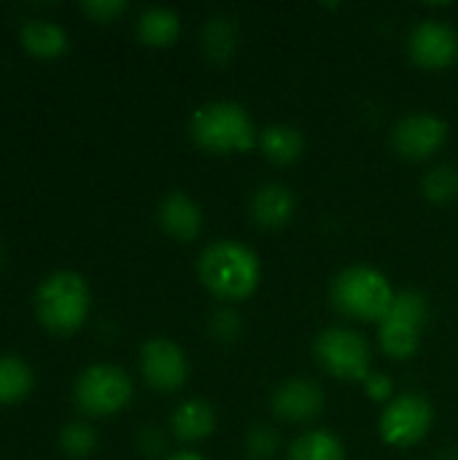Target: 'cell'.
I'll list each match as a JSON object with an SVG mask.
<instances>
[{
	"instance_id": "6da1fadb",
	"label": "cell",
	"mask_w": 458,
	"mask_h": 460,
	"mask_svg": "<svg viewBox=\"0 0 458 460\" xmlns=\"http://www.w3.org/2000/svg\"><path fill=\"white\" fill-rule=\"evenodd\" d=\"M200 278L216 299L240 302L256 291L262 267L248 245H240L235 240H219L202 251Z\"/></svg>"
},
{
	"instance_id": "7a4b0ae2",
	"label": "cell",
	"mask_w": 458,
	"mask_h": 460,
	"mask_svg": "<svg viewBox=\"0 0 458 460\" xmlns=\"http://www.w3.org/2000/svg\"><path fill=\"white\" fill-rule=\"evenodd\" d=\"M35 315L51 334L67 337L86 323L89 286L78 272H51L35 291Z\"/></svg>"
},
{
	"instance_id": "3957f363",
	"label": "cell",
	"mask_w": 458,
	"mask_h": 460,
	"mask_svg": "<svg viewBox=\"0 0 458 460\" xmlns=\"http://www.w3.org/2000/svg\"><path fill=\"white\" fill-rule=\"evenodd\" d=\"M192 137L200 148L213 154H243L259 143L256 127L246 108L229 100L202 105L192 116Z\"/></svg>"
},
{
	"instance_id": "277c9868",
	"label": "cell",
	"mask_w": 458,
	"mask_h": 460,
	"mask_svg": "<svg viewBox=\"0 0 458 460\" xmlns=\"http://www.w3.org/2000/svg\"><path fill=\"white\" fill-rule=\"evenodd\" d=\"M394 291L389 286V280L364 264L348 267L337 275L335 286H332V302L335 307L354 318V321H383V315L389 313L391 302H394Z\"/></svg>"
},
{
	"instance_id": "5b68a950",
	"label": "cell",
	"mask_w": 458,
	"mask_h": 460,
	"mask_svg": "<svg viewBox=\"0 0 458 460\" xmlns=\"http://www.w3.org/2000/svg\"><path fill=\"white\" fill-rule=\"evenodd\" d=\"M132 399V380L113 364H94L84 369L73 388L76 407L89 418H108L121 412Z\"/></svg>"
},
{
	"instance_id": "8992f818",
	"label": "cell",
	"mask_w": 458,
	"mask_h": 460,
	"mask_svg": "<svg viewBox=\"0 0 458 460\" xmlns=\"http://www.w3.org/2000/svg\"><path fill=\"white\" fill-rule=\"evenodd\" d=\"M429 318V305L418 291H402L394 296L389 313L381 321V345L391 358H410L421 345V332Z\"/></svg>"
},
{
	"instance_id": "52a82bcc",
	"label": "cell",
	"mask_w": 458,
	"mask_h": 460,
	"mask_svg": "<svg viewBox=\"0 0 458 460\" xmlns=\"http://www.w3.org/2000/svg\"><path fill=\"white\" fill-rule=\"evenodd\" d=\"M319 364L340 380H367L370 372V345L359 332L327 329L316 340Z\"/></svg>"
},
{
	"instance_id": "ba28073f",
	"label": "cell",
	"mask_w": 458,
	"mask_h": 460,
	"mask_svg": "<svg viewBox=\"0 0 458 460\" xmlns=\"http://www.w3.org/2000/svg\"><path fill=\"white\" fill-rule=\"evenodd\" d=\"M432 426V404L418 394H405L389 402L381 418V437L391 447L418 445Z\"/></svg>"
},
{
	"instance_id": "9c48e42d",
	"label": "cell",
	"mask_w": 458,
	"mask_h": 460,
	"mask_svg": "<svg viewBox=\"0 0 458 460\" xmlns=\"http://www.w3.org/2000/svg\"><path fill=\"white\" fill-rule=\"evenodd\" d=\"M140 372L148 388L159 394H173L186 383L189 364L184 350L173 340H148L140 350Z\"/></svg>"
},
{
	"instance_id": "30bf717a",
	"label": "cell",
	"mask_w": 458,
	"mask_h": 460,
	"mask_svg": "<svg viewBox=\"0 0 458 460\" xmlns=\"http://www.w3.org/2000/svg\"><path fill=\"white\" fill-rule=\"evenodd\" d=\"M448 140V124L432 113H413L405 116L394 129V148L405 159H429L437 154Z\"/></svg>"
},
{
	"instance_id": "8fae6325",
	"label": "cell",
	"mask_w": 458,
	"mask_h": 460,
	"mask_svg": "<svg viewBox=\"0 0 458 460\" xmlns=\"http://www.w3.org/2000/svg\"><path fill=\"white\" fill-rule=\"evenodd\" d=\"M410 57L427 70H445L458 59V32L443 22H421L410 35Z\"/></svg>"
},
{
	"instance_id": "7c38bea8",
	"label": "cell",
	"mask_w": 458,
	"mask_h": 460,
	"mask_svg": "<svg viewBox=\"0 0 458 460\" xmlns=\"http://www.w3.org/2000/svg\"><path fill=\"white\" fill-rule=\"evenodd\" d=\"M273 410L278 418L289 423L313 420L324 410V391L313 380H305V377L289 380L273 394Z\"/></svg>"
},
{
	"instance_id": "4fadbf2b",
	"label": "cell",
	"mask_w": 458,
	"mask_h": 460,
	"mask_svg": "<svg viewBox=\"0 0 458 460\" xmlns=\"http://www.w3.org/2000/svg\"><path fill=\"white\" fill-rule=\"evenodd\" d=\"M159 226L178 243H192L200 229H202V210L200 205L184 194V191H173L159 202Z\"/></svg>"
},
{
	"instance_id": "5bb4252c",
	"label": "cell",
	"mask_w": 458,
	"mask_h": 460,
	"mask_svg": "<svg viewBox=\"0 0 458 460\" xmlns=\"http://www.w3.org/2000/svg\"><path fill=\"white\" fill-rule=\"evenodd\" d=\"M294 213V197L286 186L281 183H267L254 194L251 202V216L259 226L265 229H281L283 224H289Z\"/></svg>"
},
{
	"instance_id": "9a60e30c",
	"label": "cell",
	"mask_w": 458,
	"mask_h": 460,
	"mask_svg": "<svg viewBox=\"0 0 458 460\" xmlns=\"http://www.w3.org/2000/svg\"><path fill=\"white\" fill-rule=\"evenodd\" d=\"M19 40H22L24 51L38 59H54L67 51V32L59 24L46 22V19H30L22 27Z\"/></svg>"
},
{
	"instance_id": "2e32d148",
	"label": "cell",
	"mask_w": 458,
	"mask_h": 460,
	"mask_svg": "<svg viewBox=\"0 0 458 460\" xmlns=\"http://www.w3.org/2000/svg\"><path fill=\"white\" fill-rule=\"evenodd\" d=\"M213 426H216L213 407L202 399L184 402L173 415V431L184 442H200V439L211 437Z\"/></svg>"
},
{
	"instance_id": "e0dca14e",
	"label": "cell",
	"mask_w": 458,
	"mask_h": 460,
	"mask_svg": "<svg viewBox=\"0 0 458 460\" xmlns=\"http://www.w3.org/2000/svg\"><path fill=\"white\" fill-rule=\"evenodd\" d=\"M259 146L265 151V156L275 164H292L302 156L305 151V140L300 135V129L286 127V124H273L259 135Z\"/></svg>"
},
{
	"instance_id": "ac0fdd59",
	"label": "cell",
	"mask_w": 458,
	"mask_h": 460,
	"mask_svg": "<svg viewBox=\"0 0 458 460\" xmlns=\"http://www.w3.org/2000/svg\"><path fill=\"white\" fill-rule=\"evenodd\" d=\"M35 375L19 356H0V404H19L30 396Z\"/></svg>"
},
{
	"instance_id": "d6986e66",
	"label": "cell",
	"mask_w": 458,
	"mask_h": 460,
	"mask_svg": "<svg viewBox=\"0 0 458 460\" xmlns=\"http://www.w3.org/2000/svg\"><path fill=\"white\" fill-rule=\"evenodd\" d=\"M178 32H181V19L170 8H148L138 19V38L146 46L154 49L170 46L178 38Z\"/></svg>"
},
{
	"instance_id": "ffe728a7",
	"label": "cell",
	"mask_w": 458,
	"mask_h": 460,
	"mask_svg": "<svg viewBox=\"0 0 458 460\" xmlns=\"http://www.w3.org/2000/svg\"><path fill=\"white\" fill-rule=\"evenodd\" d=\"M343 445L335 434L329 431H310L305 437H300L292 450L289 460H343Z\"/></svg>"
},
{
	"instance_id": "44dd1931",
	"label": "cell",
	"mask_w": 458,
	"mask_h": 460,
	"mask_svg": "<svg viewBox=\"0 0 458 460\" xmlns=\"http://www.w3.org/2000/svg\"><path fill=\"white\" fill-rule=\"evenodd\" d=\"M202 46L213 62H224L235 49V24L227 16H213L202 30Z\"/></svg>"
},
{
	"instance_id": "7402d4cb",
	"label": "cell",
	"mask_w": 458,
	"mask_h": 460,
	"mask_svg": "<svg viewBox=\"0 0 458 460\" xmlns=\"http://www.w3.org/2000/svg\"><path fill=\"white\" fill-rule=\"evenodd\" d=\"M59 447L67 458H86L97 447V437L86 423H67L59 431Z\"/></svg>"
},
{
	"instance_id": "603a6c76",
	"label": "cell",
	"mask_w": 458,
	"mask_h": 460,
	"mask_svg": "<svg viewBox=\"0 0 458 460\" xmlns=\"http://www.w3.org/2000/svg\"><path fill=\"white\" fill-rule=\"evenodd\" d=\"M424 191H427V197H429L432 202H440V205L454 202V199L458 197L456 167H448V164L435 167V170L427 175V181H424Z\"/></svg>"
},
{
	"instance_id": "cb8c5ba5",
	"label": "cell",
	"mask_w": 458,
	"mask_h": 460,
	"mask_svg": "<svg viewBox=\"0 0 458 460\" xmlns=\"http://www.w3.org/2000/svg\"><path fill=\"white\" fill-rule=\"evenodd\" d=\"M81 11L86 16H92L94 22H113L119 13L127 11V3H121V0H89L81 5Z\"/></svg>"
},
{
	"instance_id": "d4e9b609",
	"label": "cell",
	"mask_w": 458,
	"mask_h": 460,
	"mask_svg": "<svg viewBox=\"0 0 458 460\" xmlns=\"http://www.w3.org/2000/svg\"><path fill=\"white\" fill-rule=\"evenodd\" d=\"M275 445H278V437L273 429H256L251 437V453L256 458H270L275 453Z\"/></svg>"
},
{
	"instance_id": "484cf974",
	"label": "cell",
	"mask_w": 458,
	"mask_h": 460,
	"mask_svg": "<svg viewBox=\"0 0 458 460\" xmlns=\"http://www.w3.org/2000/svg\"><path fill=\"white\" fill-rule=\"evenodd\" d=\"M364 385H367V394L378 402H386L391 396V380L386 375H370Z\"/></svg>"
},
{
	"instance_id": "4316f807",
	"label": "cell",
	"mask_w": 458,
	"mask_h": 460,
	"mask_svg": "<svg viewBox=\"0 0 458 460\" xmlns=\"http://www.w3.org/2000/svg\"><path fill=\"white\" fill-rule=\"evenodd\" d=\"M167 460H205L202 456H197V453H175V456H170Z\"/></svg>"
},
{
	"instance_id": "83f0119b",
	"label": "cell",
	"mask_w": 458,
	"mask_h": 460,
	"mask_svg": "<svg viewBox=\"0 0 458 460\" xmlns=\"http://www.w3.org/2000/svg\"><path fill=\"white\" fill-rule=\"evenodd\" d=\"M0 267H3V251H0Z\"/></svg>"
}]
</instances>
